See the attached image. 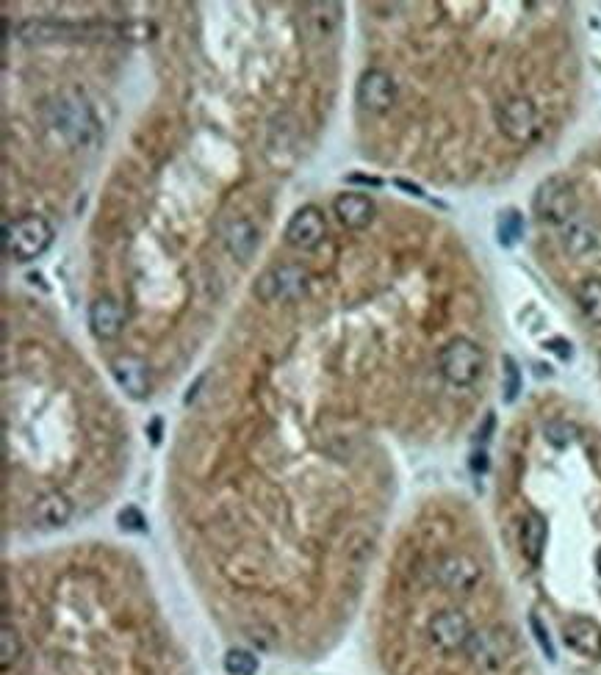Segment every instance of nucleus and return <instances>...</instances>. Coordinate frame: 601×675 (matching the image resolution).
Returning <instances> with one entry per match:
<instances>
[{
	"instance_id": "f03ea898",
	"label": "nucleus",
	"mask_w": 601,
	"mask_h": 675,
	"mask_svg": "<svg viewBox=\"0 0 601 675\" xmlns=\"http://www.w3.org/2000/svg\"><path fill=\"white\" fill-rule=\"evenodd\" d=\"M53 244V227L45 216L25 214L3 227V249L17 263L37 261Z\"/></svg>"
},
{
	"instance_id": "423d86ee",
	"label": "nucleus",
	"mask_w": 601,
	"mask_h": 675,
	"mask_svg": "<svg viewBox=\"0 0 601 675\" xmlns=\"http://www.w3.org/2000/svg\"><path fill=\"white\" fill-rule=\"evenodd\" d=\"M308 294V272L302 266H272L255 283V297L261 302H294Z\"/></svg>"
},
{
	"instance_id": "7c9ffc66",
	"label": "nucleus",
	"mask_w": 601,
	"mask_h": 675,
	"mask_svg": "<svg viewBox=\"0 0 601 675\" xmlns=\"http://www.w3.org/2000/svg\"><path fill=\"white\" fill-rule=\"evenodd\" d=\"M158 432H161V421H153V424H150V438H153V443H158V438H161V435H158Z\"/></svg>"
},
{
	"instance_id": "20e7f679",
	"label": "nucleus",
	"mask_w": 601,
	"mask_h": 675,
	"mask_svg": "<svg viewBox=\"0 0 601 675\" xmlns=\"http://www.w3.org/2000/svg\"><path fill=\"white\" fill-rule=\"evenodd\" d=\"M438 366H441V374H444L449 385L469 388V385H474L480 379L482 368H485V355H482V349L471 338H452L441 349Z\"/></svg>"
},
{
	"instance_id": "f257e3e1",
	"label": "nucleus",
	"mask_w": 601,
	"mask_h": 675,
	"mask_svg": "<svg viewBox=\"0 0 601 675\" xmlns=\"http://www.w3.org/2000/svg\"><path fill=\"white\" fill-rule=\"evenodd\" d=\"M45 119H48V128L67 147H89L97 139V117L92 106L86 103L84 95L78 92H61L48 103L45 108Z\"/></svg>"
},
{
	"instance_id": "473e14b6",
	"label": "nucleus",
	"mask_w": 601,
	"mask_h": 675,
	"mask_svg": "<svg viewBox=\"0 0 601 675\" xmlns=\"http://www.w3.org/2000/svg\"><path fill=\"white\" fill-rule=\"evenodd\" d=\"M596 570H599V576H601V548L596 551Z\"/></svg>"
},
{
	"instance_id": "4be33fe9",
	"label": "nucleus",
	"mask_w": 601,
	"mask_h": 675,
	"mask_svg": "<svg viewBox=\"0 0 601 675\" xmlns=\"http://www.w3.org/2000/svg\"><path fill=\"white\" fill-rule=\"evenodd\" d=\"M496 236L502 247H513L524 236V216L518 214L516 208H507L505 214L499 216V225H496Z\"/></svg>"
},
{
	"instance_id": "4468645a",
	"label": "nucleus",
	"mask_w": 601,
	"mask_h": 675,
	"mask_svg": "<svg viewBox=\"0 0 601 675\" xmlns=\"http://www.w3.org/2000/svg\"><path fill=\"white\" fill-rule=\"evenodd\" d=\"M563 640L571 651L582 653L588 659H601V626L593 617H568L563 626Z\"/></svg>"
},
{
	"instance_id": "5701e85b",
	"label": "nucleus",
	"mask_w": 601,
	"mask_h": 675,
	"mask_svg": "<svg viewBox=\"0 0 601 675\" xmlns=\"http://www.w3.org/2000/svg\"><path fill=\"white\" fill-rule=\"evenodd\" d=\"M222 664H225V673L228 675H255L258 667H261L258 656L253 651H244V648H230Z\"/></svg>"
},
{
	"instance_id": "f8f14e48",
	"label": "nucleus",
	"mask_w": 601,
	"mask_h": 675,
	"mask_svg": "<svg viewBox=\"0 0 601 675\" xmlns=\"http://www.w3.org/2000/svg\"><path fill=\"white\" fill-rule=\"evenodd\" d=\"M128 313L114 297H97L89 305V330L97 341H117L125 330Z\"/></svg>"
},
{
	"instance_id": "f3484780",
	"label": "nucleus",
	"mask_w": 601,
	"mask_h": 675,
	"mask_svg": "<svg viewBox=\"0 0 601 675\" xmlns=\"http://www.w3.org/2000/svg\"><path fill=\"white\" fill-rule=\"evenodd\" d=\"M546 540H549V523L541 512H527V518L521 523V551L527 557L529 565H541L543 551H546Z\"/></svg>"
},
{
	"instance_id": "c85d7f7f",
	"label": "nucleus",
	"mask_w": 601,
	"mask_h": 675,
	"mask_svg": "<svg viewBox=\"0 0 601 675\" xmlns=\"http://www.w3.org/2000/svg\"><path fill=\"white\" fill-rule=\"evenodd\" d=\"M546 349L549 352H557V355L563 357V360H571V344L568 341H563V338H554V341H546Z\"/></svg>"
},
{
	"instance_id": "7ed1b4c3",
	"label": "nucleus",
	"mask_w": 601,
	"mask_h": 675,
	"mask_svg": "<svg viewBox=\"0 0 601 675\" xmlns=\"http://www.w3.org/2000/svg\"><path fill=\"white\" fill-rule=\"evenodd\" d=\"M579 200L574 183L563 175L546 178L532 197V211L546 225H568L577 214Z\"/></svg>"
},
{
	"instance_id": "0eeeda50",
	"label": "nucleus",
	"mask_w": 601,
	"mask_h": 675,
	"mask_svg": "<svg viewBox=\"0 0 601 675\" xmlns=\"http://www.w3.org/2000/svg\"><path fill=\"white\" fill-rule=\"evenodd\" d=\"M513 651V640L505 628H482L471 634L466 645V656L477 670H496L507 662V656Z\"/></svg>"
},
{
	"instance_id": "6ab92c4d",
	"label": "nucleus",
	"mask_w": 601,
	"mask_h": 675,
	"mask_svg": "<svg viewBox=\"0 0 601 675\" xmlns=\"http://www.w3.org/2000/svg\"><path fill=\"white\" fill-rule=\"evenodd\" d=\"M73 518V504L70 498L61 496V493H48L37 501V510H34V521L42 529H61L67 526V521Z\"/></svg>"
},
{
	"instance_id": "b1692460",
	"label": "nucleus",
	"mask_w": 601,
	"mask_h": 675,
	"mask_svg": "<svg viewBox=\"0 0 601 675\" xmlns=\"http://www.w3.org/2000/svg\"><path fill=\"white\" fill-rule=\"evenodd\" d=\"M20 653H23V642H20L17 628L3 623L0 626V664H3V670H9L20 659Z\"/></svg>"
},
{
	"instance_id": "393cba45",
	"label": "nucleus",
	"mask_w": 601,
	"mask_h": 675,
	"mask_svg": "<svg viewBox=\"0 0 601 675\" xmlns=\"http://www.w3.org/2000/svg\"><path fill=\"white\" fill-rule=\"evenodd\" d=\"M574 438H577V427L574 424H568V421H552V424H546V440L552 443L554 449H565Z\"/></svg>"
},
{
	"instance_id": "2eb2a0df",
	"label": "nucleus",
	"mask_w": 601,
	"mask_h": 675,
	"mask_svg": "<svg viewBox=\"0 0 601 675\" xmlns=\"http://www.w3.org/2000/svg\"><path fill=\"white\" fill-rule=\"evenodd\" d=\"M333 211H336L338 222L347 227V230H363L374 222V200L369 194H361V191H344L338 194L336 202H333Z\"/></svg>"
},
{
	"instance_id": "a211bd4d",
	"label": "nucleus",
	"mask_w": 601,
	"mask_h": 675,
	"mask_svg": "<svg viewBox=\"0 0 601 675\" xmlns=\"http://www.w3.org/2000/svg\"><path fill=\"white\" fill-rule=\"evenodd\" d=\"M300 14L305 31L313 39L330 36L341 23V6L338 3H308V6H302Z\"/></svg>"
},
{
	"instance_id": "9d476101",
	"label": "nucleus",
	"mask_w": 601,
	"mask_h": 675,
	"mask_svg": "<svg viewBox=\"0 0 601 675\" xmlns=\"http://www.w3.org/2000/svg\"><path fill=\"white\" fill-rule=\"evenodd\" d=\"M327 233V222L325 214L316 208V205H302L297 214L291 216L289 225H286V244L294 249H300V252H311L316 249L322 241H325Z\"/></svg>"
},
{
	"instance_id": "dca6fc26",
	"label": "nucleus",
	"mask_w": 601,
	"mask_h": 675,
	"mask_svg": "<svg viewBox=\"0 0 601 675\" xmlns=\"http://www.w3.org/2000/svg\"><path fill=\"white\" fill-rule=\"evenodd\" d=\"M258 244H261V233H258V227L250 219H236L225 230V247L239 263L253 261Z\"/></svg>"
},
{
	"instance_id": "72a5a7b5",
	"label": "nucleus",
	"mask_w": 601,
	"mask_h": 675,
	"mask_svg": "<svg viewBox=\"0 0 601 675\" xmlns=\"http://www.w3.org/2000/svg\"><path fill=\"white\" fill-rule=\"evenodd\" d=\"M599 368H601V352H599Z\"/></svg>"
},
{
	"instance_id": "6e6552de",
	"label": "nucleus",
	"mask_w": 601,
	"mask_h": 675,
	"mask_svg": "<svg viewBox=\"0 0 601 675\" xmlns=\"http://www.w3.org/2000/svg\"><path fill=\"white\" fill-rule=\"evenodd\" d=\"M355 100L369 114H385L397 103V81L385 70H366L355 86Z\"/></svg>"
},
{
	"instance_id": "c756f323",
	"label": "nucleus",
	"mask_w": 601,
	"mask_h": 675,
	"mask_svg": "<svg viewBox=\"0 0 601 675\" xmlns=\"http://www.w3.org/2000/svg\"><path fill=\"white\" fill-rule=\"evenodd\" d=\"M471 468H474L477 474H482V471H488V457H485L482 451H477V454L471 457Z\"/></svg>"
},
{
	"instance_id": "412c9836",
	"label": "nucleus",
	"mask_w": 601,
	"mask_h": 675,
	"mask_svg": "<svg viewBox=\"0 0 601 675\" xmlns=\"http://www.w3.org/2000/svg\"><path fill=\"white\" fill-rule=\"evenodd\" d=\"M563 247L568 255L582 258V255H588V252H593V249L599 247V238H596V233H593L588 225L574 222V225H568V230H565Z\"/></svg>"
},
{
	"instance_id": "39448f33",
	"label": "nucleus",
	"mask_w": 601,
	"mask_h": 675,
	"mask_svg": "<svg viewBox=\"0 0 601 675\" xmlns=\"http://www.w3.org/2000/svg\"><path fill=\"white\" fill-rule=\"evenodd\" d=\"M496 125L505 133L510 142L529 144L538 139L541 133V117L538 108L529 97H507L505 103L496 108Z\"/></svg>"
},
{
	"instance_id": "2f4dec72",
	"label": "nucleus",
	"mask_w": 601,
	"mask_h": 675,
	"mask_svg": "<svg viewBox=\"0 0 601 675\" xmlns=\"http://www.w3.org/2000/svg\"><path fill=\"white\" fill-rule=\"evenodd\" d=\"M397 186H402V189H408L410 194H421L419 186H410V183H405V180H397Z\"/></svg>"
},
{
	"instance_id": "cd10ccee",
	"label": "nucleus",
	"mask_w": 601,
	"mask_h": 675,
	"mask_svg": "<svg viewBox=\"0 0 601 675\" xmlns=\"http://www.w3.org/2000/svg\"><path fill=\"white\" fill-rule=\"evenodd\" d=\"M529 626H532V631H535V640H538V645H541V651L546 653V659L554 662V659H557V656H554V645H552V640H549V631L543 628L541 617L538 615L529 617Z\"/></svg>"
},
{
	"instance_id": "9b49d317",
	"label": "nucleus",
	"mask_w": 601,
	"mask_h": 675,
	"mask_svg": "<svg viewBox=\"0 0 601 675\" xmlns=\"http://www.w3.org/2000/svg\"><path fill=\"white\" fill-rule=\"evenodd\" d=\"M482 579L480 565L466 554H446L435 565V581L449 593H471Z\"/></svg>"
},
{
	"instance_id": "ddd939ff",
	"label": "nucleus",
	"mask_w": 601,
	"mask_h": 675,
	"mask_svg": "<svg viewBox=\"0 0 601 675\" xmlns=\"http://www.w3.org/2000/svg\"><path fill=\"white\" fill-rule=\"evenodd\" d=\"M111 374L131 399H147L150 393V366L139 355H120L111 360Z\"/></svg>"
},
{
	"instance_id": "1a4fd4ad",
	"label": "nucleus",
	"mask_w": 601,
	"mask_h": 675,
	"mask_svg": "<svg viewBox=\"0 0 601 675\" xmlns=\"http://www.w3.org/2000/svg\"><path fill=\"white\" fill-rule=\"evenodd\" d=\"M471 634H474V628H471L469 617L457 612V609H444L430 620V640L438 651H466Z\"/></svg>"
},
{
	"instance_id": "bb28decb",
	"label": "nucleus",
	"mask_w": 601,
	"mask_h": 675,
	"mask_svg": "<svg viewBox=\"0 0 601 675\" xmlns=\"http://www.w3.org/2000/svg\"><path fill=\"white\" fill-rule=\"evenodd\" d=\"M117 523H120L122 532H147V518L142 515L139 507H125V510H120Z\"/></svg>"
},
{
	"instance_id": "a878e982",
	"label": "nucleus",
	"mask_w": 601,
	"mask_h": 675,
	"mask_svg": "<svg viewBox=\"0 0 601 675\" xmlns=\"http://www.w3.org/2000/svg\"><path fill=\"white\" fill-rule=\"evenodd\" d=\"M502 366H505V385H502V391H505V402H516L518 393H521V368L513 357H505L502 360Z\"/></svg>"
},
{
	"instance_id": "aec40b11",
	"label": "nucleus",
	"mask_w": 601,
	"mask_h": 675,
	"mask_svg": "<svg viewBox=\"0 0 601 675\" xmlns=\"http://www.w3.org/2000/svg\"><path fill=\"white\" fill-rule=\"evenodd\" d=\"M579 310L585 313L590 324H601V277H588L574 291Z\"/></svg>"
}]
</instances>
